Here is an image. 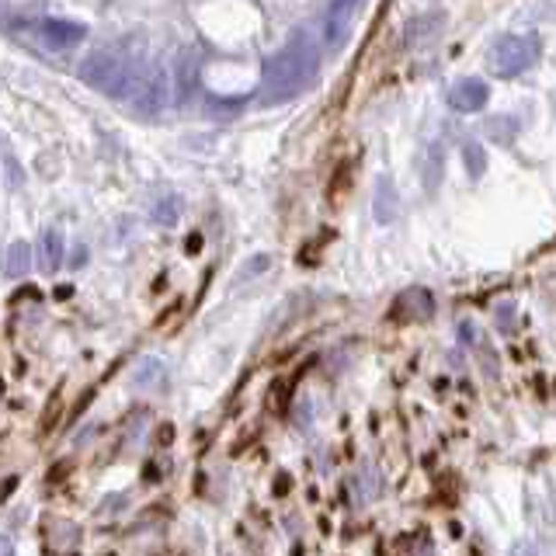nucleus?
<instances>
[{
    "label": "nucleus",
    "mask_w": 556,
    "mask_h": 556,
    "mask_svg": "<svg viewBox=\"0 0 556 556\" xmlns=\"http://www.w3.org/2000/svg\"><path fill=\"white\" fill-rule=\"evenodd\" d=\"M4 163H7V181H11V188H18V181H21V171H18V160L11 157V154H7V160H4Z\"/></svg>",
    "instance_id": "20"
},
{
    "label": "nucleus",
    "mask_w": 556,
    "mask_h": 556,
    "mask_svg": "<svg viewBox=\"0 0 556 556\" xmlns=\"http://www.w3.org/2000/svg\"><path fill=\"white\" fill-rule=\"evenodd\" d=\"M487 101H490V87H487V80L480 77H463L459 83H452V91H449V105L459 115L480 112Z\"/></svg>",
    "instance_id": "7"
},
{
    "label": "nucleus",
    "mask_w": 556,
    "mask_h": 556,
    "mask_svg": "<svg viewBox=\"0 0 556 556\" xmlns=\"http://www.w3.org/2000/svg\"><path fill=\"white\" fill-rule=\"evenodd\" d=\"M463 157H466V171H470L473 178H480V174H483V167H487V163H483V150H480V143H466V147H463Z\"/></svg>",
    "instance_id": "16"
},
{
    "label": "nucleus",
    "mask_w": 556,
    "mask_h": 556,
    "mask_svg": "<svg viewBox=\"0 0 556 556\" xmlns=\"http://www.w3.org/2000/svg\"><path fill=\"white\" fill-rule=\"evenodd\" d=\"M320 70V49L310 32H296L292 39L285 42V49H278L275 56L265 63L261 74V91L258 101L261 105H278L289 101L296 94H303Z\"/></svg>",
    "instance_id": "1"
},
{
    "label": "nucleus",
    "mask_w": 556,
    "mask_h": 556,
    "mask_svg": "<svg viewBox=\"0 0 556 556\" xmlns=\"http://www.w3.org/2000/svg\"><path fill=\"white\" fill-rule=\"evenodd\" d=\"M63 234L60 230H45L42 234V243H39V250H42V272H49V275H56L60 268H63Z\"/></svg>",
    "instance_id": "10"
},
{
    "label": "nucleus",
    "mask_w": 556,
    "mask_h": 556,
    "mask_svg": "<svg viewBox=\"0 0 556 556\" xmlns=\"http://www.w3.org/2000/svg\"><path fill=\"white\" fill-rule=\"evenodd\" d=\"M361 4H365V0H330V4H327V14H323V42H327V49L338 52V49L348 42Z\"/></svg>",
    "instance_id": "5"
},
{
    "label": "nucleus",
    "mask_w": 556,
    "mask_h": 556,
    "mask_svg": "<svg viewBox=\"0 0 556 556\" xmlns=\"http://www.w3.org/2000/svg\"><path fill=\"white\" fill-rule=\"evenodd\" d=\"M195 87H199V52L192 45H185L178 52V63H174V94H178V101L188 105Z\"/></svg>",
    "instance_id": "8"
},
{
    "label": "nucleus",
    "mask_w": 556,
    "mask_h": 556,
    "mask_svg": "<svg viewBox=\"0 0 556 556\" xmlns=\"http://www.w3.org/2000/svg\"><path fill=\"white\" fill-rule=\"evenodd\" d=\"M160 376H163V361H157V358H147V361H143V369L136 372V383H139V386H154Z\"/></svg>",
    "instance_id": "15"
},
{
    "label": "nucleus",
    "mask_w": 556,
    "mask_h": 556,
    "mask_svg": "<svg viewBox=\"0 0 556 556\" xmlns=\"http://www.w3.org/2000/svg\"><path fill=\"white\" fill-rule=\"evenodd\" d=\"M143 70H147V63L125 56L119 49H108V45L87 52L83 63H80V77H83L87 87H94V91H101L115 101H125V105H129L136 83L143 77Z\"/></svg>",
    "instance_id": "2"
},
{
    "label": "nucleus",
    "mask_w": 556,
    "mask_h": 556,
    "mask_svg": "<svg viewBox=\"0 0 556 556\" xmlns=\"http://www.w3.org/2000/svg\"><path fill=\"white\" fill-rule=\"evenodd\" d=\"M512 556H550V553H546V546H539V543H515Z\"/></svg>",
    "instance_id": "18"
},
{
    "label": "nucleus",
    "mask_w": 556,
    "mask_h": 556,
    "mask_svg": "<svg viewBox=\"0 0 556 556\" xmlns=\"http://www.w3.org/2000/svg\"><path fill=\"white\" fill-rule=\"evenodd\" d=\"M39 39L45 49H74L77 42L87 39V25L80 21H67V18H42L39 21Z\"/></svg>",
    "instance_id": "6"
},
{
    "label": "nucleus",
    "mask_w": 556,
    "mask_h": 556,
    "mask_svg": "<svg viewBox=\"0 0 556 556\" xmlns=\"http://www.w3.org/2000/svg\"><path fill=\"white\" fill-rule=\"evenodd\" d=\"M167 98H171V80H167V70L160 63H147L143 77L136 83L132 98H129V108L143 119H157L160 112L167 108Z\"/></svg>",
    "instance_id": "3"
},
{
    "label": "nucleus",
    "mask_w": 556,
    "mask_h": 556,
    "mask_svg": "<svg viewBox=\"0 0 556 556\" xmlns=\"http://www.w3.org/2000/svg\"><path fill=\"white\" fill-rule=\"evenodd\" d=\"M154 219L160 226H174L181 219V199L174 192H163L157 202H154Z\"/></svg>",
    "instance_id": "13"
},
{
    "label": "nucleus",
    "mask_w": 556,
    "mask_h": 556,
    "mask_svg": "<svg viewBox=\"0 0 556 556\" xmlns=\"http://www.w3.org/2000/svg\"><path fill=\"white\" fill-rule=\"evenodd\" d=\"M536 56H539V42L532 36H504L494 45V67L501 77H518L536 63Z\"/></svg>",
    "instance_id": "4"
},
{
    "label": "nucleus",
    "mask_w": 556,
    "mask_h": 556,
    "mask_svg": "<svg viewBox=\"0 0 556 556\" xmlns=\"http://www.w3.org/2000/svg\"><path fill=\"white\" fill-rule=\"evenodd\" d=\"M28 265H32V250L25 240H14L7 247V278H21L28 275Z\"/></svg>",
    "instance_id": "12"
},
{
    "label": "nucleus",
    "mask_w": 556,
    "mask_h": 556,
    "mask_svg": "<svg viewBox=\"0 0 556 556\" xmlns=\"http://www.w3.org/2000/svg\"><path fill=\"white\" fill-rule=\"evenodd\" d=\"M379 494V477H376V466L372 463H361L358 466V473H355V497H358V504L361 501H372Z\"/></svg>",
    "instance_id": "14"
},
{
    "label": "nucleus",
    "mask_w": 556,
    "mask_h": 556,
    "mask_svg": "<svg viewBox=\"0 0 556 556\" xmlns=\"http://www.w3.org/2000/svg\"><path fill=\"white\" fill-rule=\"evenodd\" d=\"M518 122L515 119H494L487 122V132H490V139H497V143H512L515 136L512 132H501V129H515Z\"/></svg>",
    "instance_id": "17"
},
{
    "label": "nucleus",
    "mask_w": 556,
    "mask_h": 556,
    "mask_svg": "<svg viewBox=\"0 0 556 556\" xmlns=\"http://www.w3.org/2000/svg\"><path fill=\"white\" fill-rule=\"evenodd\" d=\"M432 310H435V303H432V292L428 289H410V292L400 296L397 303V317L403 320H428Z\"/></svg>",
    "instance_id": "9"
},
{
    "label": "nucleus",
    "mask_w": 556,
    "mask_h": 556,
    "mask_svg": "<svg viewBox=\"0 0 556 556\" xmlns=\"http://www.w3.org/2000/svg\"><path fill=\"white\" fill-rule=\"evenodd\" d=\"M4 556H14V550H11V539H4Z\"/></svg>",
    "instance_id": "21"
},
{
    "label": "nucleus",
    "mask_w": 556,
    "mask_h": 556,
    "mask_svg": "<svg viewBox=\"0 0 556 556\" xmlns=\"http://www.w3.org/2000/svg\"><path fill=\"white\" fill-rule=\"evenodd\" d=\"M497 323H501V330H512V323H515V306H512V303H504V306L497 310Z\"/></svg>",
    "instance_id": "19"
},
{
    "label": "nucleus",
    "mask_w": 556,
    "mask_h": 556,
    "mask_svg": "<svg viewBox=\"0 0 556 556\" xmlns=\"http://www.w3.org/2000/svg\"><path fill=\"white\" fill-rule=\"evenodd\" d=\"M400 212L397 205V192H393V181H386V178H379L376 181V223H393Z\"/></svg>",
    "instance_id": "11"
}]
</instances>
